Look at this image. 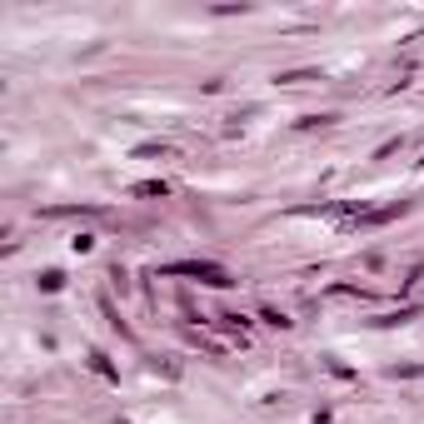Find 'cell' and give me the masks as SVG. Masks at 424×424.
I'll return each mask as SVG.
<instances>
[{
  "label": "cell",
  "mask_w": 424,
  "mask_h": 424,
  "mask_svg": "<svg viewBox=\"0 0 424 424\" xmlns=\"http://www.w3.org/2000/svg\"><path fill=\"white\" fill-rule=\"evenodd\" d=\"M160 274H185V280H200L210 290H230V285H235V274H230L225 265H215V260H175V265H160Z\"/></svg>",
  "instance_id": "6da1fadb"
},
{
  "label": "cell",
  "mask_w": 424,
  "mask_h": 424,
  "mask_svg": "<svg viewBox=\"0 0 424 424\" xmlns=\"http://www.w3.org/2000/svg\"><path fill=\"white\" fill-rule=\"evenodd\" d=\"M410 205H414V200H394V205H385V210H354L345 225H350V230H374V225H390V220H399V215H410Z\"/></svg>",
  "instance_id": "7a4b0ae2"
},
{
  "label": "cell",
  "mask_w": 424,
  "mask_h": 424,
  "mask_svg": "<svg viewBox=\"0 0 424 424\" xmlns=\"http://www.w3.org/2000/svg\"><path fill=\"white\" fill-rule=\"evenodd\" d=\"M130 195H135V200H165L170 185H165V180H140V185H130Z\"/></svg>",
  "instance_id": "3957f363"
},
{
  "label": "cell",
  "mask_w": 424,
  "mask_h": 424,
  "mask_svg": "<svg viewBox=\"0 0 424 424\" xmlns=\"http://www.w3.org/2000/svg\"><path fill=\"white\" fill-rule=\"evenodd\" d=\"M46 215H50V220H60V215H105V210H100V205H50Z\"/></svg>",
  "instance_id": "277c9868"
},
{
  "label": "cell",
  "mask_w": 424,
  "mask_h": 424,
  "mask_svg": "<svg viewBox=\"0 0 424 424\" xmlns=\"http://www.w3.org/2000/svg\"><path fill=\"white\" fill-rule=\"evenodd\" d=\"M90 370H95L100 379H110V385H115V379H120V374H115V365H110V359H105L100 350H90Z\"/></svg>",
  "instance_id": "5b68a950"
},
{
  "label": "cell",
  "mask_w": 424,
  "mask_h": 424,
  "mask_svg": "<svg viewBox=\"0 0 424 424\" xmlns=\"http://www.w3.org/2000/svg\"><path fill=\"white\" fill-rule=\"evenodd\" d=\"M175 150H170V145H140L135 150V160H170Z\"/></svg>",
  "instance_id": "8992f818"
},
{
  "label": "cell",
  "mask_w": 424,
  "mask_h": 424,
  "mask_svg": "<svg viewBox=\"0 0 424 424\" xmlns=\"http://www.w3.org/2000/svg\"><path fill=\"white\" fill-rule=\"evenodd\" d=\"M414 314H419V310H414V305H405V310H394V314H379L374 325H405V320H414Z\"/></svg>",
  "instance_id": "52a82bcc"
},
{
  "label": "cell",
  "mask_w": 424,
  "mask_h": 424,
  "mask_svg": "<svg viewBox=\"0 0 424 424\" xmlns=\"http://www.w3.org/2000/svg\"><path fill=\"white\" fill-rule=\"evenodd\" d=\"M305 80H325L320 70H285L280 75V85H305Z\"/></svg>",
  "instance_id": "ba28073f"
},
{
  "label": "cell",
  "mask_w": 424,
  "mask_h": 424,
  "mask_svg": "<svg viewBox=\"0 0 424 424\" xmlns=\"http://www.w3.org/2000/svg\"><path fill=\"white\" fill-rule=\"evenodd\" d=\"M40 290H46V294L65 290V274H60V270H46V274H40Z\"/></svg>",
  "instance_id": "9c48e42d"
},
{
  "label": "cell",
  "mask_w": 424,
  "mask_h": 424,
  "mask_svg": "<svg viewBox=\"0 0 424 424\" xmlns=\"http://www.w3.org/2000/svg\"><path fill=\"white\" fill-rule=\"evenodd\" d=\"M399 145H405V140H385V145H379V150H374V160H390V155L399 150Z\"/></svg>",
  "instance_id": "30bf717a"
}]
</instances>
